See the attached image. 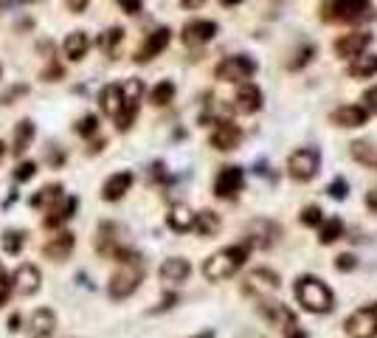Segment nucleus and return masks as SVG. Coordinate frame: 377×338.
<instances>
[{
	"mask_svg": "<svg viewBox=\"0 0 377 338\" xmlns=\"http://www.w3.org/2000/svg\"><path fill=\"white\" fill-rule=\"evenodd\" d=\"M116 259H119V271L110 276L107 290L113 299H127L138 290V285L144 279V259L136 251H127V249L116 254Z\"/></svg>",
	"mask_w": 377,
	"mask_h": 338,
	"instance_id": "obj_1",
	"label": "nucleus"
},
{
	"mask_svg": "<svg viewBox=\"0 0 377 338\" xmlns=\"http://www.w3.org/2000/svg\"><path fill=\"white\" fill-rule=\"evenodd\" d=\"M248 259V246H228V249H220L217 254H212L206 262H203V276L209 282H223V279H231Z\"/></svg>",
	"mask_w": 377,
	"mask_h": 338,
	"instance_id": "obj_2",
	"label": "nucleus"
},
{
	"mask_svg": "<svg viewBox=\"0 0 377 338\" xmlns=\"http://www.w3.org/2000/svg\"><path fill=\"white\" fill-rule=\"evenodd\" d=\"M293 293H296L299 305L310 313H329L332 302H335L332 290L315 276H299L296 285H293Z\"/></svg>",
	"mask_w": 377,
	"mask_h": 338,
	"instance_id": "obj_3",
	"label": "nucleus"
},
{
	"mask_svg": "<svg viewBox=\"0 0 377 338\" xmlns=\"http://www.w3.org/2000/svg\"><path fill=\"white\" fill-rule=\"evenodd\" d=\"M141 96H144V82L141 80H127L121 84V113L116 119V127L121 133L133 127V121L138 116V107H141Z\"/></svg>",
	"mask_w": 377,
	"mask_h": 338,
	"instance_id": "obj_4",
	"label": "nucleus"
},
{
	"mask_svg": "<svg viewBox=\"0 0 377 338\" xmlns=\"http://www.w3.org/2000/svg\"><path fill=\"white\" fill-rule=\"evenodd\" d=\"M318 167H321V153L315 150V147H302V150H296L290 158H288V172H290V178L293 180H312L315 175H318Z\"/></svg>",
	"mask_w": 377,
	"mask_h": 338,
	"instance_id": "obj_5",
	"label": "nucleus"
},
{
	"mask_svg": "<svg viewBox=\"0 0 377 338\" xmlns=\"http://www.w3.org/2000/svg\"><path fill=\"white\" fill-rule=\"evenodd\" d=\"M256 74V62L251 60V57H245V54H236V57H226L220 65H217V71H214V77L220 80V82H248L251 77Z\"/></svg>",
	"mask_w": 377,
	"mask_h": 338,
	"instance_id": "obj_6",
	"label": "nucleus"
},
{
	"mask_svg": "<svg viewBox=\"0 0 377 338\" xmlns=\"http://www.w3.org/2000/svg\"><path fill=\"white\" fill-rule=\"evenodd\" d=\"M279 285H282L279 282V273H273L271 268H256L245 279V290L248 293H256V299H271L279 290Z\"/></svg>",
	"mask_w": 377,
	"mask_h": 338,
	"instance_id": "obj_7",
	"label": "nucleus"
},
{
	"mask_svg": "<svg viewBox=\"0 0 377 338\" xmlns=\"http://www.w3.org/2000/svg\"><path fill=\"white\" fill-rule=\"evenodd\" d=\"M43 285V276H40V268L31 265V262H23L17 265L14 276H11V288L20 293V296H34Z\"/></svg>",
	"mask_w": 377,
	"mask_h": 338,
	"instance_id": "obj_8",
	"label": "nucleus"
},
{
	"mask_svg": "<svg viewBox=\"0 0 377 338\" xmlns=\"http://www.w3.org/2000/svg\"><path fill=\"white\" fill-rule=\"evenodd\" d=\"M344 330L349 333V338H377V322H375L372 307H361V310H355V313L346 319Z\"/></svg>",
	"mask_w": 377,
	"mask_h": 338,
	"instance_id": "obj_9",
	"label": "nucleus"
},
{
	"mask_svg": "<svg viewBox=\"0 0 377 338\" xmlns=\"http://www.w3.org/2000/svg\"><path fill=\"white\" fill-rule=\"evenodd\" d=\"M214 34H217V23H214V20H192V23L183 26L180 40H183L189 48H195V45H206V43H212Z\"/></svg>",
	"mask_w": 377,
	"mask_h": 338,
	"instance_id": "obj_10",
	"label": "nucleus"
},
{
	"mask_svg": "<svg viewBox=\"0 0 377 338\" xmlns=\"http://www.w3.org/2000/svg\"><path fill=\"white\" fill-rule=\"evenodd\" d=\"M369 45H372V34H366V31H355V34H344V37L335 40V54L344 57V60H346V57L355 60V57L366 54Z\"/></svg>",
	"mask_w": 377,
	"mask_h": 338,
	"instance_id": "obj_11",
	"label": "nucleus"
},
{
	"mask_svg": "<svg viewBox=\"0 0 377 338\" xmlns=\"http://www.w3.org/2000/svg\"><path fill=\"white\" fill-rule=\"evenodd\" d=\"M212 147L214 150H220V153H228V150H236L239 147V141H242V130L234 124V121H228V119H223V121H217V127L212 130Z\"/></svg>",
	"mask_w": 377,
	"mask_h": 338,
	"instance_id": "obj_12",
	"label": "nucleus"
},
{
	"mask_svg": "<svg viewBox=\"0 0 377 338\" xmlns=\"http://www.w3.org/2000/svg\"><path fill=\"white\" fill-rule=\"evenodd\" d=\"M276 237H279V226H276V223H271V220H256V223L248 226V240H245V246H248V251H251V249H268V246H273Z\"/></svg>",
	"mask_w": 377,
	"mask_h": 338,
	"instance_id": "obj_13",
	"label": "nucleus"
},
{
	"mask_svg": "<svg viewBox=\"0 0 377 338\" xmlns=\"http://www.w3.org/2000/svg\"><path fill=\"white\" fill-rule=\"evenodd\" d=\"M262 107V90L256 87L253 82H242L236 96H234V113L239 116H251Z\"/></svg>",
	"mask_w": 377,
	"mask_h": 338,
	"instance_id": "obj_14",
	"label": "nucleus"
},
{
	"mask_svg": "<svg viewBox=\"0 0 377 338\" xmlns=\"http://www.w3.org/2000/svg\"><path fill=\"white\" fill-rule=\"evenodd\" d=\"M329 20L355 23L369 11V0H329Z\"/></svg>",
	"mask_w": 377,
	"mask_h": 338,
	"instance_id": "obj_15",
	"label": "nucleus"
},
{
	"mask_svg": "<svg viewBox=\"0 0 377 338\" xmlns=\"http://www.w3.org/2000/svg\"><path fill=\"white\" fill-rule=\"evenodd\" d=\"M76 212V197H60V200H54L48 209H45V217H43V226L45 229H60L62 223H68L71 217H74Z\"/></svg>",
	"mask_w": 377,
	"mask_h": 338,
	"instance_id": "obj_16",
	"label": "nucleus"
},
{
	"mask_svg": "<svg viewBox=\"0 0 377 338\" xmlns=\"http://www.w3.org/2000/svg\"><path fill=\"white\" fill-rule=\"evenodd\" d=\"M242 183H245V175H242V169L239 167H223L220 169V175H217V180H214V195L217 197H236V192L242 189Z\"/></svg>",
	"mask_w": 377,
	"mask_h": 338,
	"instance_id": "obj_17",
	"label": "nucleus"
},
{
	"mask_svg": "<svg viewBox=\"0 0 377 338\" xmlns=\"http://www.w3.org/2000/svg\"><path fill=\"white\" fill-rule=\"evenodd\" d=\"M169 40H172V31L163 26V28H155L150 37L144 40V45L138 48V54H136V62H150L152 57H158L166 45H169Z\"/></svg>",
	"mask_w": 377,
	"mask_h": 338,
	"instance_id": "obj_18",
	"label": "nucleus"
},
{
	"mask_svg": "<svg viewBox=\"0 0 377 338\" xmlns=\"http://www.w3.org/2000/svg\"><path fill=\"white\" fill-rule=\"evenodd\" d=\"M366 119H369V113L361 104H344V107L332 110V116H329V121L335 127H364Z\"/></svg>",
	"mask_w": 377,
	"mask_h": 338,
	"instance_id": "obj_19",
	"label": "nucleus"
},
{
	"mask_svg": "<svg viewBox=\"0 0 377 338\" xmlns=\"http://www.w3.org/2000/svg\"><path fill=\"white\" fill-rule=\"evenodd\" d=\"M130 186H133V172H116V175H110L107 180H104V186H102V197L107 200V203H113V200H121L127 192H130Z\"/></svg>",
	"mask_w": 377,
	"mask_h": 338,
	"instance_id": "obj_20",
	"label": "nucleus"
},
{
	"mask_svg": "<svg viewBox=\"0 0 377 338\" xmlns=\"http://www.w3.org/2000/svg\"><path fill=\"white\" fill-rule=\"evenodd\" d=\"M54 327H57V316L54 310L48 307H40L31 313V322H28V336L31 338H51L54 336Z\"/></svg>",
	"mask_w": 377,
	"mask_h": 338,
	"instance_id": "obj_21",
	"label": "nucleus"
},
{
	"mask_svg": "<svg viewBox=\"0 0 377 338\" xmlns=\"http://www.w3.org/2000/svg\"><path fill=\"white\" fill-rule=\"evenodd\" d=\"M76 246V237L71 231H60L57 237H51L45 246H43V254L48 256V259H54V262H62V259H68V254L74 251Z\"/></svg>",
	"mask_w": 377,
	"mask_h": 338,
	"instance_id": "obj_22",
	"label": "nucleus"
},
{
	"mask_svg": "<svg viewBox=\"0 0 377 338\" xmlns=\"http://www.w3.org/2000/svg\"><path fill=\"white\" fill-rule=\"evenodd\" d=\"M189 273H192V265L186 259H180V256H169L160 265V279L169 282V285H183L189 279Z\"/></svg>",
	"mask_w": 377,
	"mask_h": 338,
	"instance_id": "obj_23",
	"label": "nucleus"
},
{
	"mask_svg": "<svg viewBox=\"0 0 377 338\" xmlns=\"http://www.w3.org/2000/svg\"><path fill=\"white\" fill-rule=\"evenodd\" d=\"M166 223H169V229L177 231V234L192 231V229H195V212H192L186 203H175V206L169 209V214H166Z\"/></svg>",
	"mask_w": 377,
	"mask_h": 338,
	"instance_id": "obj_24",
	"label": "nucleus"
},
{
	"mask_svg": "<svg viewBox=\"0 0 377 338\" xmlns=\"http://www.w3.org/2000/svg\"><path fill=\"white\" fill-rule=\"evenodd\" d=\"M119 229L113 226V223H102L99 226V237H96V249L102 256H113L116 259V254L121 251V246H119Z\"/></svg>",
	"mask_w": 377,
	"mask_h": 338,
	"instance_id": "obj_25",
	"label": "nucleus"
},
{
	"mask_svg": "<svg viewBox=\"0 0 377 338\" xmlns=\"http://www.w3.org/2000/svg\"><path fill=\"white\" fill-rule=\"evenodd\" d=\"M99 104H102L104 116L119 119V113H121V84H104L102 93H99Z\"/></svg>",
	"mask_w": 377,
	"mask_h": 338,
	"instance_id": "obj_26",
	"label": "nucleus"
},
{
	"mask_svg": "<svg viewBox=\"0 0 377 338\" xmlns=\"http://www.w3.org/2000/svg\"><path fill=\"white\" fill-rule=\"evenodd\" d=\"M87 48H90V37H87L84 31H71V34L65 37V43H62V51H65V57H68L71 62L84 60Z\"/></svg>",
	"mask_w": 377,
	"mask_h": 338,
	"instance_id": "obj_27",
	"label": "nucleus"
},
{
	"mask_svg": "<svg viewBox=\"0 0 377 338\" xmlns=\"http://www.w3.org/2000/svg\"><path fill=\"white\" fill-rule=\"evenodd\" d=\"M349 77H355V80H369V77H375L377 74V54H361V57H355L352 62H349Z\"/></svg>",
	"mask_w": 377,
	"mask_h": 338,
	"instance_id": "obj_28",
	"label": "nucleus"
},
{
	"mask_svg": "<svg viewBox=\"0 0 377 338\" xmlns=\"http://www.w3.org/2000/svg\"><path fill=\"white\" fill-rule=\"evenodd\" d=\"M31 138H34V121L31 119H23L14 130V144H11V153L14 156H23L28 147H31Z\"/></svg>",
	"mask_w": 377,
	"mask_h": 338,
	"instance_id": "obj_29",
	"label": "nucleus"
},
{
	"mask_svg": "<svg viewBox=\"0 0 377 338\" xmlns=\"http://www.w3.org/2000/svg\"><path fill=\"white\" fill-rule=\"evenodd\" d=\"M195 229H197V234H203V237H212V234H217L220 231V217L214 214V212H200V214H195Z\"/></svg>",
	"mask_w": 377,
	"mask_h": 338,
	"instance_id": "obj_30",
	"label": "nucleus"
},
{
	"mask_svg": "<svg viewBox=\"0 0 377 338\" xmlns=\"http://www.w3.org/2000/svg\"><path fill=\"white\" fill-rule=\"evenodd\" d=\"M321 231H318V243L321 246H332L341 234H344V223L338 220V217H329V220H324L321 226H318Z\"/></svg>",
	"mask_w": 377,
	"mask_h": 338,
	"instance_id": "obj_31",
	"label": "nucleus"
},
{
	"mask_svg": "<svg viewBox=\"0 0 377 338\" xmlns=\"http://www.w3.org/2000/svg\"><path fill=\"white\" fill-rule=\"evenodd\" d=\"M26 240H28V234L26 231H20V229H9L3 237H0V246H3V251L6 254H20L26 249Z\"/></svg>",
	"mask_w": 377,
	"mask_h": 338,
	"instance_id": "obj_32",
	"label": "nucleus"
},
{
	"mask_svg": "<svg viewBox=\"0 0 377 338\" xmlns=\"http://www.w3.org/2000/svg\"><path fill=\"white\" fill-rule=\"evenodd\" d=\"M352 156H355V161H361L364 167L377 169V147H375V144L355 141V144H352Z\"/></svg>",
	"mask_w": 377,
	"mask_h": 338,
	"instance_id": "obj_33",
	"label": "nucleus"
},
{
	"mask_svg": "<svg viewBox=\"0 0 377 338\" xmlns=\"http://www.w3.org/2000/svg\"><path fill=\"white\" fill-rule=\"evenodd\" d=\"M175 99V82H169V80H163V82H158L152 87L150 93V102L155 107H163V104H169Z\"/></svg>",
	"mask_w": 377,
	"mask_h": 338,
	"instance_id": "obj_34",
	"label": "nucleus"
},
{
	"mask_svg": "<svg viewBox=\"0 0 377 338\" xmlns=\"http://www.w3.org/2000/svg\"><path fill=\"white\" fill-rule=\"evenodd\" d=\"M60 197H62V186H60V183H51V186H43V189L31 197V206H45V209H48V206H51L54 200H60Z\"/></svg>",
	"mask_w": 377,
	"mask_h": 338,
	"instance_id": "obj_35",
	"label": "nucleus"
},
{
	"mask_svg": "<svg viewBox=\"0 0 377 338\" xmlns=\"http://www.w3.org/2000/svg\"><path fill=\"white\" fill-rule=\"evenodd\" d=\"M121 40H124V28L113 26V28H107V31H104V37H102V48L113 57V54H116V48L121 45Z\"/></svg>",
	"mask_w": 377,
	"mask_h": 338,
	"instance_id": "obj_36",
	"label": "nucleus"
},
{
	"mask_svg": "<svg viewBox=\"0 0 377 338\" xmlns=\"http://www.w3.org/2000/svg\"><path fill=\"white\" fill-rule=\"evenodd\" d=\"M299 220H302L304 226H321L324 223V214H321V209L318 206H307V209H302V214H299Z\"/></svg>",
	"mask_w": 377,
	"mask_h": 338,
	"instance_id": "obj_37",
	"label": "nucleus"
},
{
	"mask_svg": "<svg viewBox=\"0 0 377 338\" xmlns=\"http://www.w3.org/2000/svg\"><path fill=\"white\" fill-rule=\"evenodd\" d=\"M96 130H99V119H96L93 113H90V116H82V119H79V124H76V133H79V136H84V138H87V136H93Z\"/></svg>",
	"mask_w": 377,
	"mask_h": 338,
	"instance_id": "obj_38",
	"label": "nucleus"
},
{
	"mask_svg": "<svg viewBox=\"0 0 377 338\" xmlns=\"http://www.w3.org/2000/svg\"><path fill=\"white\" fill-rule=\"evenodd\" d=\"M34 175H37V164H31V161H23V164L14 167V180H23V183H26V180H31Z\"/></svg>",
	"mask_w": 377,
	"mask_h": 338,
	"instance_id": "obj_39",
	"label": "nucleus"
},
{
	"mask_svg": "<svg viewBox=\"0 0 377 338\" xmlns=\"http://www.w3.org/2000/svg\"><path fill=\"white\" fill-rule=\"evenodd\" d=\"M9 293H11V276H9L6 268L0 265V307L9 302Z\"/></svg>",
	"mask_w": 377,
	"mask_h": 338,
	"instance_id": "obj_40",
	"label": "nucleus"
},
{
	"mask_svg": "<svg viewBox=\"0 0 377 338\" xmlns=\"http://www.w3.org/2000/svg\"><path fill=\"white\" fill-rule=\"evenodd\" d=\"M346 192H349V186H346V180H344V178H335V180L329 183V195H332L335 200H344V197H346Z\"/></svg>",
	"mask_w": 377,
	"mask_h": 338,
	"instance_id": "obj_41",
	"label": "nucleus"
},
{
	"mask_svg": "<svg viewBox=\"0 0 377 338\" xmlns=\"http://www.w3.org/2000/svg\"><path fill=\"white\" fill-rule=\"evenodd\" d=\"M282 336H285V338H307V333H304L302 327H299V322L293 319V322H288V325L282 327Z\"/></svg>",
	"mask_w": 377,
	"mask_h": 338,
	"instance_id": "obj_42",
	"label": "nucleus"
},
{
	"mask_svg": "<svg viewBox=\"0 0 377 338\" xmlns=\"http://www.w3.org/2000/svg\"><path fill=\"white\" fill-rule=\"evenodd\" d=\"M364 102H366V113H375L377 116V87H369L366 93H364Z\"/></svg>",
	"mask_w": 377,
	"mask_h": 338,
	"instance_id": "obj_43",
	"label": "nucleus"
},
{
	"mask_svg": "<svg viewBox=\"0 0 377 338\" xmlns=\"http://www.w3.org/2000/svg\"><path fill=\"white\" fill-rule=\"evenodd\" d=\"M116 3H119L121 11H127V14H138L141 6H144V0H116Z\"/></svg>",
	"mask_w": 377,
	"mask_h": 338,
	"instance_id": "obj_44",
	"label": "nucleus"
},
{
	"mask_svg": "<svg viewBox=\"0 0 377 338\" xmlns=\"http://www.w3.org/2000/svg\"><path fill=\"white\" fill-rule=\"evenodd\" d=\"M335 268H338V271H352V268H355V256H352V254H341V256L335 259Z\"/></svg>",
	"mask_w": 377,
	"mask_h": 338,
	"instance_id": "obj_45",
	"label": "nucleus"
},
{
	"mask_svg": "<svg viewBox=\"0 0 377 338\" xmlns=\"http://www.w3.org/2000/svg\"><path fill=\"white\" fill-rule=\"evenodd\" d=\"M310 57H312V45H304V51H299V60H293V62H290V68L307 65V62H310Z\"/></svg>",
	"mask_w": 377,
	"mask_h": 338,
	"instance_id": "obj_46",
	"label": "nucleus"
},
{
	"mask_svg": "<svg viewBox=\"0 0 377 338\" xmlns=\"http://www.w3.org/2000/svg\"><path fill=\"white\" fill-rule=\"evenodd\" d=\"M65 3H68V9H71V11L79 14V11H84V6H87L90 0H65Z\"/></svg>",
	"mask_w": 377,
	"mask_h": 338,
	"instance_id": "obj_47",
	"label": "nucleus"
},
{
	"mask_svg": "<svg viewBox=\"0 0 377 338\" xmlns=\"http://www.w3.org/2000/svg\"><path fill=\"white\" fill-rule=\"evenodd\" d=\"M203 3H206V0H180V6H183V9H200Z\"/></svg>",
	"mask_w": 377,
	"mask_h": 338,
	"instance_id": "obj_48",
	"label": "nucleus"
},
{
	"mask_svg": "<svg viewBox=\"0 0 377 338\" xmlns=\"http://www.w3.org/2000/svg\"><path fill=\"white\" fill-rule=\"evenodd\" d=\"M9 330H11V333H14V330H20V316H17V313L9 319Z\"/></svg>",
	"mask_w": 377,
	"mask_h": 338,
	"instance_id": "obj_49",
	"label": "nucleus"
},
{
	"mask_svg": "<svg viewBox=\"0 0 377 338\" xmlns=\"http://www.w3.org/2000/svg\"><path fill=\"white\" fill-rule=\"evenodd\" d=\"M366 206H372V209H377V192H372V195L366 197Z\"/></svg>",
	"mask_w": 377,
	"mask_h": 338,
	"instance_id": "obj_50",
	"label": "nucleus"
},
{
	"mask_svg": "<svg viewBox=\"0 0 377 338\" xmlns=\"http://www.w3.org/2000/svg\"><path fill=\"white\" fill-rule=\"evenodd\" d=\"M192 338H214V330H203V333H197V336Z\"/></svg>",
	"mask_w": 377,
	"mask_h": 338,
	"instance_id": "obj_51",
	"label": "nucleus"
},
{
	"mask_svg": "<svg viewBox=\"0 0 377 338\" xmlns=\"http://www.w3.org/2000/svg\"><path fill=\"white\" fill-rule=\"evenodd\" d=\"M220 3H223V6H239L242 0H220Z\"/></svg>",
	"mask_w": 377,
	"mask_h": 338,
	"instance_id": "obj_52",
	"label": "nucleus"
},
{
	"mask_svg": "<svg viewBox=\"0 0 377 338\" xmlns=\"http://www.w3.org/2000/svg\"><path fill=\"white\" fill-rule=\"evenodd\" d=\"M3 156H6V144L0 141V158H3Z\"/></svg>",
	"mask_w": 377,
	"mask_h": 338,
	"instance_id": "obj_53",
	"label": "nucleus"
},
{
	"mask_svg": "<svg viewBox=\"0 0 377 338\" xmlns=\"http://www.w3.org/2000/svg\"><path fill=\"white\" fill-rule=\"evenodd\" d=\"M372 313H375V322H377V305H372Z\"/></svg>",
	"mask_w": 377,
	"mask_h": 338,
	"instance_id": "obj_54",
	"label": "nucleus"
}]
</instances>
